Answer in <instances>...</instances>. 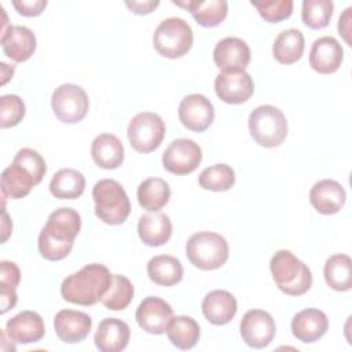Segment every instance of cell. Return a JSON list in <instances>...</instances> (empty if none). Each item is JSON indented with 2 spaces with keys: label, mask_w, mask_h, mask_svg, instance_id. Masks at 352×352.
I'll use <instances>...</instances> for the list:
<instances>
[{
  "label": "cell",
  "mask_w": 352,
  "mask_h": 352,
  "mask_svg": "<svg viewBox=\"0 0 352 352\" xmlns=\"http://www.w3.org/2000/svg\"><path fill=\"white\" fill-rule=\"evenodd\" d=\"M305 48L304 36L298 29L290 28L278 34L272 45L274 58L282 65H293L301 59Z\"/></svg>",
  "instance_id": "83f0119b"
},
{
  "label": "cell",
  "mask_w": 352,
  "mask_h": 352,
  "mask_svg": "<svg viewBox=\"0 0 352 352\" xmlns=\"http://www.w3.org/2000/svg\"><path fill=\"white\" fill-rule=\"evenodd\" d=\"M11 164L18 166L22 172H25L36 183V186L43 180V177L47 172V165H45L44 158L41 157V154L29 147L21 148L15 154Z\"/></svg>",
  "instance_id": "74e56055"
},
{
  "label": "cell",
  "mask_w": 352,
  "mask_h": 352,
  "mask_svg": "<svg viewBox=\"0 0 352 352\" xmlns=\"http://www.w3.org/2000/svg\"><path fill=\"white\" fill-rule=\"evenodd\" d=\"M21 280V271L12 261L3 260L0 263V301L1 314L12 309L18 301L16 286Z\"/></svg>",
  "instance_id": "d6a6232c"
},
{
  "label": "cell",
  "mask_w": 352,
  "mask_h": 352,
  "mask_svg": "<svg viewBox=\"0 0 352 352\" xmlns=\"http://www.w3.org/2000/svg\"><path fill=\"white\" fill-rule=\"evenodd\" d=\"M147 275L155 285L169 287L183 279V265L173 256H154L147 263Z\"/></svg>",
  "instance_id": "4316f807"
},
{
  "label": "cell",
  "mask_w": 352,
  "mask_h": 352,
  "mask_svg": "<svg viewBox=\"0 0 352 352\" xmlns=\"http://www.w3.org/2000/svg\"><path fill=\"white\" fill-rule=\"evenodd\" d=\"M252 6L257 8L261 18H264L270 23H278L280 21L287 19L293 12V1L292 0H263L253 1Z\"/></svg>",
  "instance_id": "ab89813d"
},
{
  "label": "cell",
  "mask_w": 352,
  "mask_h": 352,
  "mask_svg": "<svg viewBox=\"0 0 352 352\" xmlns=\"http://www.w3.org/2000/svg\"><path fill=\"white\" fill-rule=\"evenodd\" d=\"M138 324L150 334H164L173 318L172 307L160 297H146L135 314Z\"/></svg>",
  "instance_id": "5bb4252c"
},
{
  "label": "cell",
  "mask_w": 352,
  "mask_h": 352,
  "mask_svg": "<svg viewBox=\"0 0 352 352\" xmlns=\"http://www.w3.org/2000/svg\"><path fill=\"white\" fill-rule=\"evenodd\" d=\"M85 190V177L72 168L59 169L50 182V192L58 199H76Z\"/></svg>",
  "instance_id": "f1b7e54d"
},
{
  "label": "cell",
  "mask_w": 352,
  "mask_h": 352,
  "mask_svg": "<svg viewBox=\"0 0 352 352\" xmlns=\"http://www.w3.org/2000/svg\"><path fill=\"white\" fill-rule=\"evenodd\" d=\"M26 107L23 100L18 95H3L0 98V125L1 128H11L18 125Z\"/></svg>",
  "instance_id": "f35d334b"
},
{
  "label": "cell",
  "mask_w": 352,
  "mask_h": 352,
  "mask_svg": "<svg viewBox=\"0 0 352 352\" xmlns=\"http://www.w3.org/2000/svg\"><path fill=\"white\" fill-rule=\"evenodd\" d=\"M133 298V285L124 275H113L111 285L107 293L102 297V304L111 311L125 309Z\"/></svg>",
  "instance_id": "e575fe53"
},
{
  "label": "cell",
  "mask_w": 352,
  "mask_h": 352,
  "mask_svg": "<svg viewBox=\"0 0 352 352\" xmlns=\"http://www.w3.org/2000/svg\"><path fill=\"white\" fill-rule=\"evenodd\" d=\"M95 214L106 224L125 223L131 213V202L124 187L113 179H102L92 188Z\"/></svg>",
  "instance_id": "277c9868"
},
{
  "label": "cell",
  "mask_w": 352,
  "mask_h": 352,
  "mask_svg": "<svg viewBox=\"0 0 352 352\" xmlns=\"http://www.w3.org/2000/svg\"><path fill=\"white\" fill-rule=\"evenodd\" d=\"M186 254L190 263L204 271L223 267L228 258V243L220 234L198 231L186 243Z\"/></svg>",
  "instance_id": "5b68a950"
},
{
  "label": "cell",
  "mask_w": 352,
  "mask_h": 352,
  "mask_svg": "<svg viewBox=\"0 0 352 352\" xmlns=\"http://www.w3.org/2000/svg\"><path fill=\"white\" fill-rule=\"evenodd\" d=\"M334 11L331 0H304L301 18L305 26L318 30L329 25Z\"/></svg>",
  "instance_id": "8d00e7d4"
},
{
  "label": "cell",
  "mask_w": 352,
  "mask_h": 352,
  "mask_svg": "<svg viewBox=\"0 0 352 352\" xmlns=\"http://www.w3.org/2000/svg\"><path fill=\"white\" fill-rule=\"evenodd\" d=\"M326 283L336 292H348L352 287V261L348 254L330 256L323 268Z\"/></svg>",
  "instance_id": "f546056e"
},
{
  "label": "cell",
  "mask_w": 352,
  "mask_h": 352,
  "mask_svg": "<svg viewBox=\"0 0 352 352\" xmlns=\"http://www.w3.org/2000/svg\"><path fill=\"white\" fill-rule=\"evenodd\" d=\"M92 327V319L88 314L74 309H62L55 315L54 329L58 338L66 344L84 341Z\"/></svg>",
  "instance_id": "9a60e30c"
},
{
  "label": "cell",
  "mask_w": 352,
  "mask_h": 352,
  "mask_svg": "<svg viewBox=\"0 0 352 352\" xmlns=\"http://www.w3.org/2000/svg\"><path fill=\"white\" fill-rule=\"evenodd\" d=\"M236 311V298L227 290H212L204 297L202 314L214 326L230 323Z\"/></svg>",
  "instance_id": "7402d4cb"
},
{
  "label": "cell",
  "mask_w": 352,
  "mask_h": 352,
  "mask_svg": "<svg viewBox=\"0 0 352 352\" xmlns=\"http://www.w3.org/2000/svg\"><path fill=\"white\" fill-rule=\"evenodd\" d=\"M342 59V47L334 37L323 36L314 41L309 52V65L315 72L331 74L340 69Z\"/></svg>",
  "instance_id": "e0dca14e"
},
{
  "label": "cell",
  "mask_w": 352,
  "mask_h": 352,
  "mask_svg": "<svg viewBox=\"0 0 352 352\" xmlns=\"http://www.w3.org/2000/svg\"><path fill=\"white\" fill-rule=\"evenodd\" d=\"M198 183L204 190L227 191L235 184V172L227 164H216L201 172Z\"/></svg>",
  "instance_id": "d590c367"
},
{
  "label": "cell",
  "mask_w": 352,
  "mask_h": 352,
  "mask_svg": "<svg viewBox=\"0 0 352 352\" xmlns=\"http://www.w3.org/2000/svg\"><path fill=\"white\" fill-rule=\"evenodd\" d=\"M214 91L220 100L230 104H241L252 98L254 82L245 70L221 72L214 80Z\"/></svg>",
  "instance_id": "7c38bea8"
},
{
  "label": "cell",
  "mask_w": 352,
  "mask_h": 352,
  "mask_svg": "<svg viewBox=\"0 0 352 352\" xmlns=\"http://www.w3.org/2000/svg\"><path fill=\"white\" fill-rule=\"evenodd\" d=\"M113 275L103 264L92 263L69 275L60 286L63 300L84 307L95 305L107 293Z\"/></svg>",
  "instance_id": "7a4b0ae2"
},
{
  "label": "cell",
  "mask_w": 352,
  "mask_h": 352,
  "mask_svg": "<svg viewBox=\"0 0 352 352\" xmlns=\"http://www.w3.org/2000/svg\"><path fill=\"white\" fill-rule=\"evenodd\" d=\"M213 60L223 72L245 70L250 62V48L238 37H224L213 50Z\"/></svg>",
  "instance_id": "2e32d148"
},
{
  "label": "cell",
  "mask_w": 352,
  "mask_h": 352,
  "mask_svg": "<svg viewBox=\"0 0 352 352\" xmlns=\"http://www.w3.org/2000/svg\"><path fill=\"white\" fill-rule=\"evenodd\" d=\"M165 136L164 120L151 111L136 114L128 125V139L138 153H151L160 147Z\"/></svg>",
  "instance_id": "ba28073f"
},
{
  "label": "cell",
  "mask_w": 352,
  "mask_h": 352,
  "mask_svg": "<svg viewBox=\"0 0 352 352\" xmlns=\"http://www.w3.org/2000/svg\"><path fill=\"white\" fill-rule=\"evenodd\" d=\"M194 34L191 26L182 18L170 16L164 19L153 34L155 51L169 59L182 58L192 45Z\"/></svg>",
  "instance_id": "52a82bcc"
},
{
  "label": "cell",
  "mask_w": 352,
  "mask_h": 352,
  "mask_svg": "<svg viewBox=\"0 0 352 352\" xmlns=\"http://www.w3.org/2000/svg\"><path fill=\"white\" fill-rule=\"evenodd\" d=\"M329 329V319L326 314L316 308H307L296 314L292 319L293 336L304 342L312 344L322 338Z\"/></svg>",
  "instance_id": "ffe728a7"
},
{
  "label": "cell",
  "mask_w": 352,
  "mask_h": 352,
  "mask_svg": "<svg viewBox=\"0 0 352 352\" xmlns=\"http://www.w3.org/2000/svg\"><path fill=\"white\" fill-rule=\"evenodd\" d=\"M0 40L4 54L14 62H25L36 51V36L26 26H10Z\"/></svg>",
  "instance_id": "603a6c76"
},
{
  "label": "cell",
  "mask_w": 352,
  "mask_h": 352,
  "mask_svg": "<svg viewBox=\"0 0 352 352\" xmlns=\"http://www.w3.org/2000/svg\"><path fill=\"white\" fill-rule=\"evenodd\" d=\"M346 201L344 187L331 179H323L316 182L309 191L311 205L322 214L338 213Z\"/></svg>",
  "instance_id": "d6986e66"
},
{
  "label": "cell",
  "mask_w": 352,
  "mask_h": 352,
  "mask_svg": "<svg viewBox=\"0 0 352 352\" xmlns=\"http://www.w3.org/2000/svg\"><path fill=\"white\" fill-rule=\"evenodd\" d=\"M179 120L187 129L204 132L214 120V107L205 95H187L179 104Z\"/></svg>",
  "instance_id": "4fadbf2b"
},
{
  "label": "cell",
  "mask_w": 352,
  "mask_h": 352,
  "mask_svg": "<svg viewBox=\"0 0 352 352\" xmlns=\"http://www.w3.org/2000/svg\"><path fill=\"white\" fill-rule=\"evenodd\" d=\"M202 161V150L191 139L180 138L173 140L162 154L164 168L173 175H188L194 172Z\"/></svg>",
  "instance_id": "30bf717a"
},
{
  "label": "cell",
  "mask_w": 352,
  "mask_h": 352,
  "mask_svg": "<svg viewBox=\"0 0 352 352\" xmlns=\"http://www.w3.org/2000/svg\"><path fill=\"white\" fill-rule=\"evenodd\" d=\"M34 186H36L34 182L14 164L8 165L1 173L0 187H1V195L4 198L6 197L12 199L23 198L30 192V190Z\"/></svg>",
  "instance_id": "836d02e7"
},
{
  "label": "cell",
  "mask_w": 352,
  "mask_h": 352,
  "mask_svg": "<svg viewBox=\"0 0 352 352\" xmlns=\"http://www.w3.org/2000/svg\"><path fill=\"white\" fill-rule=\"evenodd\" d=\"M170 198L169 184L160 177H148L138 187V202L148 212H158Z\"/></svg>",
  "instance_id": "4dcf8cb0"
},
{
  "label": "cell",
  "mask_w": 352,
  "mask_h": 352,
  "mask_svg": "<svg viewBox=\"0 0 352 352\" xmlns=\"http://www.w3.org/2000/svg\"><path fill=\"white\" fill-rule=\"evenodd\" d=\"M176 6L187 8L192 18L197 21L198 25L204 28H214L220 25L228 12V3L226 0H208V1H197V0H188V1H176L173 0Z\"/></svg>",
  "instance_id": "484cf974"
},
{
  "label": "cell",
  "mask_w": 352,
  "mask_h": 352,
  "mask_svg": "<svg viewBox=\"0 0 352 352\" xmlns=\"http://www.w3.org/2000/svg\"><path fill=\"white\" fill-rule=\"evenodd\" d=\"M270 270L278 289L285 294L301 296L312 286L311 270L290 250H278L270 261Z\"/></svg>",
  "instance_id": "3957f363"
},
{
  "label": "cell",
  "mask_w": 352,
  "mask_h": 352,
  "mask_svg": "<svg viewBox=\"0 0 352 352\" xmlns=\"http://www.w3.org/2000/svg\"><path fill=\"white\" fill-rule=\"evenodd\" d=\"M241 337L245 344L254 349L265 348L275 337L276 326L274 318L263 309L248 311L239 324Z\"/></svg>",
  "instance_id": "8fae6325"
},
{
  "label": "cell",
  "mask_w": 352,
  "mask_h": 352,
  "mask_svg": "<svg viewBox=\"0 0 352 352\" xmlns=\"http://www.w3.org/2000/svg\"><path fill=\"white\" fill-rule=\"evenodd\" d=\"M351 14H352V7H348L342 15L338 19V33L340 36H342V38L345 40V43L348 45H352L351 40H349V33H351Z\"/></svg>",
  "instance_id": "7bdbcfd3"
},
{
  "label": "cell",
  "mask_w": 352,
  "mask_h": 352,
  "mask_svg": "<svg viewBox=\"0 0 352 352\" xmlns=\"http://www.w3.org/2000/svg\"><path fill=\"white\" fill-rule=\"evenodd\" d=\"M12 6L23 16H37L47 7V0H14Z\"/></svg>",
  "instance_id": "60d3db41"
},
{
  "label": "cell",
  "mask_w": 352,
  "mask_h": 352,
  "mask_svg": "<svg viewBox=\"0 0 352 352\" xmlns=\"http://www.w3.org/2000/svg\"><path fill=\"white\" fill-rule=\"evenodd\" d=\"M51 106L55 117L65 124L84 120L89 109L87 92L76 84H62L52 92Z\"/></svg>",
  "instance_id": "9c48e42d"
},
{
  "label": "cell",
  "mask_w": 352,
  "mask_h": 352,
  "mask_svg": "<svg viewBox=\"0 0 352 352\" xmlns=\"http://www.w3.org/2000/svg\"><path fill=\"white\" fill-rule=\"evenodd\" d=\"M166 334L172 345L179 349H191L199 340L201 330L195 319L186 315L173 316L168 324Z\"/></svg>",
  "instance_id": "1f68e13d"
},
{
  "label": "cell",
  "mask_w": 352,
  "mask_h": 352,
  "mask_svg": "<svg viewBox=\"0 0 352 352\" xmlns=\"http://www.w3.org/2000/svg\"><path fill=\"white\" fill-rule=\"evenodd\" d=\"M138 234L147 246H162L172 236V223L165 213L148 212L139 217Z\"/></svg>",
  "instance_id": "cb8c5ba5"
},
{
  "label": "cell",
  "mask_w": 352,
  "mask_h": 352,
  "mask_svg": "<svg viewBox=\"0 0 352 352\" xmlns=\"http://www.w3.org/2000/svg\"><path fill=\"white\" fill-rule=\"evenodd\" d=\"M11 230H12V223H11V220L8 219L7 212L3 210V242L7 241V238H8L10 232H11Z\"/></svg>",
  "instance_id": "ee69618b"
},
{
  "label": "cell",
  "mask_w": 352,
  "mask_h": 352,
  "mask_svg": "<svg viewBox=\"0 0 352 352\" xmlns=\"http://www.w3.org/2000/svg\"><path fill=\"white\" fill-rule=\"evenodd\" d=\"M125 6L136 15H146L154 11L158 6V0H143V1H125Z\"/></svg>",
  "instance_id": "b9f144b4"
},
{
  "label": "cell",
  "mask_w": 352,
  "mask_h": 352,
  "mask_svg": "<svg viewBox=\"0 0 352 352\" xmlns=\"http://www.w3.org/2000/svg\"><path fill=\"white\" fill-rule=\"evenodd\" d=\"M91 155L99 168L116 169L124 161V146L116 135L100 133L92 142Z\"/></svg>",
  "instance_id": "d4e9b609"
},
{
  "label": "cell",
  "mask_w": 352,
  "mask_h": 352,
  "mask_svg": "<svg viewBox=\"0 0 352 352\" xmlns=\"http://www.w3.org/2000/svg\"><path fill=\"white\" fill-rule=\"evenodd\" d=\"M131 338L129 326L117 318L103 319L95 333L94 341L102 352H120L126 348Z\"/></svg>",
  "instance_id": "44dd1931"
},
{
  "label": "cell",
  "mask_w": 352,
  "mask_h": 352,
  "mask_svg": "<svg viewBox=\"0 0 352 352\" xmlns=\"http://www.w3.org/2000/svg\"><path fill=\"white\" fill-rule=\"evenodd\" d=\"M81 230V217L72 208H58L50 216L38 235V252L50 261L65 258L73 249Z\"/></svg>",
  "instance_id": "6da1fadb"
},
{
  "label": "cell",
  "mask_w": 352,
  "mask_h": 352,
  "mask_svg": "<svg viewBox=\"0 0 352 352\" xmlns=\"http://www.w3.org/2000/svg\"><path fill=\"white\" fill-rule=\"evenodd\" d=\"M11 341L18 344H32L40 341L45 334L43 318L34 311H22L12 316L4 329Z\"/></svg>",
  "instance_id": "ac0fdd59"
},
{
  "label": "cell",
  "mask_w": 352,
  "mask_h": 352,
  "mask_svg": "<svg viewBox=\"0 0 352 352\" xmlns=\"http://www.w3.org/2000/svg\"><path fill=\"white\" fill-rule=\"evenodd\" d=\"M249 131L257 144L267 148L278 147L287 136V120L278 107L263 104L250 113Z\"/></svg>",
  "instance_id": "8992f818"
}]
</instances>
